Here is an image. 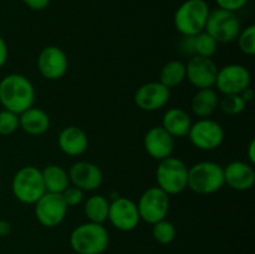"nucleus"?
Instances as JSON below:
<instances>
[{"label": "nucleus", "instance_id": "1", "mask_svg": "<svg viewBox=\"0 0 255 254\" xmlns=\"http://www.w3.org/2000/svg\"><path fill=\"white\" fill-rule=\"evenodd\" d=\"M34 85L21 74H9L0 80V105L4 110L20 115L34 106Z\"/></svg>", "mask_w": 255, "mask_h": 254}, {"label": "nucleus", "instance_id": "2", "mask_svg": "<svg viewBox=\"0 0 255 254\" xmlns=\"http://www.w3.org/2000/svg\"><path fill=\"white\" fill-rule=\"evenodd\" d=\"M110 244V236L104 224L86 222L70 234V246L76 254H102Z\"/></svg>", "mask_w": 255, "mask_h": 254}, {"label": "nucleus", "instance_id": "3", "mask_svg": "<svg viewBox=\"0 0 255 254\" xmlns=\"http://www.w3.org/2000/svg\"><path fill=\"white\" fill-rule=\"evenodd\" d=\"M224 186L223 166L212 161H202L188 167L187 188L197 194H213Z\"/></svg>", "mask_w": 255, "mask_h": 254}, {"label": "nucleus", "instance_id": "4", "mask_svg": "<svg viewBox=\"0 0 255 254\" xmlns=\"http://www.w3.org/2000/svg\"><path fill=\"white\" fill-rule=\"evenodd\" d=\"M209 11L204 0H186L174 12V27L183 36H194L204 30Z\"/></svg>", "mask_w": 255, "mask_h": 254}, {"label": "nucleus", "instance_id": "5", "mask_svg": "<svg viewBox=\"0 0 255 254\" xmlns=\"http://www.w3.org/2000/svg\"><path fill=\"white\" fill-rule=\"evenodd\" d=\"M156 181L157 187L168 196L182 193L188 183V166L181 158L167 157L157 166Z\"/></svg>", "mask_w": 255, "mask_h": 254}, {"label": "nucleus", "instance_id": "6", "mask_svg": "<svg viewBox=\"0 0 255 254\" xmlns=\"http://www.w3.org/2000/svg\"><path fill=\"white\" fill-rule=\"evenodd\" d=\"M11 192L24 204H35L45 193L41 169L35 166H24L16 171L11 181Z\"/></svg>", "mask_w": 255, "mask_h": 254}, {"label": "nucleus", "instance_id": "7", "mask_svg": "<svg viewBox=\"0 0 255 254\" xmlns=\"http://www.w3.org/2000/svg\"><path fill=\"white\" fill-rule=\"evenodd\" d=\"M242 26L236 12L216 9L209 11L204 31L208 32L217 42L229 44L238 37Z\"/></svg>", "mask_w": 255, "mask_h": 254}, {"label": "nucleus", "instance_id": "8", "mask_svg": "<svg viewBox=\"0 0 255 254\" xmlns=\"http://www.w3.org/2000/svg\"><path fill=\"white\" fill-rule=\"evenodd\" d=\"M187 136L197 149L213 151L223 143L226 134L221 124L207 117L192 124Z\"/></svg>", "mask_w": 255, "mask_h": 254}, {"label": "nucleus", "instance_id": "9", "mask_svg": "<svg viewBox=\"0 0 255 254\" xmlns=\"http://www.w3.org/2000/svg\"><path fill=\"white\" fill-rule=\"evenodd\" d=\"M138 208L141 221L154 224L167 217L169 211V196L159 187H149L138 199Z\"/></svg>", "mask_w": 255, "mask_h": 254}, {"label": "nucleus", "instance_id": "10", "mask_svg": "<svg viewBox=\"0 0 255 254\" xmlns=\"http://www.w3.org/2000/svg\"><path fill=\"white\" fill-rule=\"evenodd\" d=\"M34 206L37 222L46 228L60 226L64 222L69 208L62 199L61 194L49 193V192H45Z\"/></svg>", "mask_w": 255, "mask_h": 254}, {"label": "nucleus", "instance_id": "11", "mask_svg": "<svg viewBox=\"0 0 255 254\" xmlns=\"http://www.w3.org/2000/svg\"><path fill=\"white\" fill-rule=\"evenodd\" d=\"M252 76L249 70L241 64H228L218 69L216 85L223 95H241L251 86Z\"/></svg>", "mask_w": 255, "mask_h": 254}, {"label": "nucleus", "instance_id": "12", "mask_svg": "<svg viewBox=\"0 0 255 254\" xmlns=\"http://www.w3.org/2000/svg\"><path fill=\"white\" fill-rule=\"evenodd\" d=\"M107 221L121 232L133 231L141 222L137 204L126 197H119L110 203Z\"/></svg>", "mask_w": 255, "mask_h": 254}, {"label": "nucleus", "instance_id": "13", "mask_svg": "<svg viewBox=\"0 0 255 254\" xmlns=\"http://www.w3.org/2000/svg\"><path fill=\"white\" fill-rule=\"evenodd\" d=\"M217 74L218 66L211 57L193 55L186 64V79L198 90L213 89Z\"/></svg>", "mask_w": 255, "mask_h": 254}, {"label": "nucleus", "instance_id": "14", "mask_svg": "<svg viewBox=\"0 0 255 254\" xmlns=\"http://www.w3.org/2000/svg\"><path fill=\"white\" fill-rule=\"evenodd\" d=\"M36 64L41 76L51 81L64 77L69 69V60L64 50L52 45L40 51Z\"/></svg>", "mask_w": 255, "mask_h": 254}, {"label": "nucleus", "instance_id": "15", "mask_svg": "<svg viewBox=\"0 0 255 254\" xmlns=\"http://www.w3.org/2000/svg\"><path fill=\"white\" fill-rule=\"evenodd\" d=\"M171 99V90L159 81L141 85L134 94V104L142 111L152 112L166 106Z\"/></svg>", "mask_w": 255, "mask_h": 254}, {"label": "nucleus", "instance_id": "16", "mask_svg": "<svg viewBox=\"0 0 255 254\" xmlns=\"http://www.w3.org/2000/svg\"><path fill=\"white\" fill-rule=\"evenodd\" d=\"M70 183L84 192H94L104 183V172L97 164L87 161H79L67 171Z\"/></svg>", "mask_w": 255, "mask_h": 254}, {"label": "nucleus", "instance_id": "17", "mask_svg": "<svg viewBox=\"0 0 255 254\" xmlns=\"http://www.w3.org/2000/svg\"><path fill=\"white\" fill-rule=\"evenodd\" d=\"M143 146L151 158L162 161L174 151V138L162 126H154L144 134Z\"/></svg>", "mask_w": 255, "mask_h": 254}, {"label": "nucleus", "instance_id": "18", "mask_svg": "<svg viewBox=\"0 0 255 254\" xmlns=\"http://www.w3.org/2000/svg\"><path fill=\"white\" fill-rule=\"evenodd\" d=\"M224 184L234 191L246 192L253 188L255 171L253 164L243 161H233L223 167Z\"/></svg>", "mask_w": 255, "mask_h": 254}, {"label": "nucleus", "instance_id": "19", "mask_svg": "<svg viewBox=\"0 0 255 254\" xmlns=\"http://www.w3.org/2000/svg\"><path fill=\"white\" fill-rule=\"evenodd\" d=\"M57 144L65 154L77 157L86 152L89 147V137L81 127L67 126L59 133Z\"/></svg>", "mask_w": 255, "mask_h": 254}, {"label": "nucleus", "instance_id": "20", "mask_svg": "<svg viewBox=\"0 0 255 254\" xmlns=\"http://www.w3.org/2000/svg\"><path fill=\"white\" fill-rule=\"evenodd\" d=\"M19 127L31 136H40L50 128V117L39 107H30L19 115Z\"/></svg>", "mask_w": 255, "mask_h": 254}, {"label": "nucleus", "instance_id": "21", "mask_svg": "<svg viewBox=\"0 0 255 254\" xmlns=\"http://www.w3.org/2000/svg\"><path fill=\"white\" fill-rule=\"evenodd\" d=\"M191 116L183 109H169L164 112L161 126L171 134L173 138H181L188 134L192 126Z\"/></svg>", "mask_w": 255, "mask_h": 254}, {"label": "nucleus", "instance_id": "22", "mask_svg": "<svg viewBox=\"0 0 255 254\" xmlns=\"http://www.w3.org/2000/svg\"><path fill=\"white\" fill-rule=\"evenodd\" d=\"M219 105L218 94L214 89H201L194 94L191 102L192 112L199 119H207Z\"/></svg>", "mask_w": 255, "mask_h": 254}, {"label": "nucleus", "instance_id": "23", "mask_svg": "<svg viewBox=\"0 0 255 254\" xmlns=\"http://www.w3.org/2000/svg\"><path fill=\"white\" fill-rule=\"evenodd\" d=\"M45 191L49 193L61 194L70 186L69 173L59 164H49L41 169Z\"/></svg>", "mask_w": 255, "mask_h": 254}, {"label": "nucleus", "instance_id": "24", "mask_svg": "<svg viewBox=\"0 0 255 254\" xmlns=\"http://www.w3.org/2000/svg\"><path fill=\"white\" fill-rule=\"evenodd\" d=\"M110 202L102 194H92L85 202V214L89 222L104 224L109 218Z\"/></svg>", "mask_w": 255, "mask_h": 254}, {"label": "nucleus", "instance_id": "25", "mask_svg": "<svg viewBox=\"0 0 255 254\" xmlns=\"http://www.w3.org/2000/svg\"><path fill=\"white\" fill-rule=\"evenodd\" d=\"M186 80V64L179 60H171L163 65L159 72V82L169 90Z\"/></svg>", "mask_w": 255, "mask_h": 254}, {"label": "nucleus", "instance_id": "26", "mask_svg": "<svg viewBox=\"0 0 255 254\" xmlns=\"http://www.w3.org/2000/svg\"><path fill=\"white\" fill-rule=\"evenodd\" d=\"M192 41H193V52L197 56L212 59L218 50V42L204 30L192 36Z\"/></svg>", "mask_w": 255, "mask_h": 254}, {"label": "nucleus", "instance_id": "27", "mask_svg": "<svg viewBox=\"0 0 255 254\" xmlns=\"http://www.w3.org/2000/svg\"><path fill=\"white\" fill-rule=\"evenodd\" d=\"M152 226H153L152 227V237L159 244H164V246L166 244H171L176 239V227H174V224L172 222L167 221L166 218L152 224Z\"/></svg>", "mask_w": 255, "mask_h": 254}, {"label": "nucleus", "instance_id": "28", "mask_svg": "<svg viewBox=\"0 0 255 254\" xmlns=\"http://www.w3.org/2000/svg\"><path fill=\"white\" fill-rule=\"evenodd\" d=\"M218 106L226 115L236 116L246 110L247 102L242 99L241 95H224L223 99L219 101Z\"/></svg>", "mask_w": 255, "mask_h": 254}, {"label": "nucleus", "instance_id": "29", "mask_svg": "<svg viewBox=\"0 0 255 254\" xmlns=\"http://www.w3.org/2000/svg\"><path fill=\"white\" fill-rule=\"evenodd\" d=\"M238 46L244 55L253 56L255 54V26L249 25L244 30H241L238 37Z\"/></svg>", "mask_w": 255, "mask_h": 254}, {"label": "nucleus", "instance_id": "30", "mask_svg": "<svg viewBox=\"0 0 255 254\" xmlns=\"http://www.w3.org/2000/svg\"><path fill=\"white\" fill-rule=\"evenodd\" d=\"M19 127V115L7 110L0 111V134L9 136L16 131Z\"/></svg>", "mask_w": 255, "mask_h": 254}, {"label": "nucleus", "instance_id": "31", "mask_svg": "<svg viewBox=\"0 0 255 254\" xmlns=\"http://www.w3.org/2000/svg\"><path fill=\"white\" fill-rule=\"evenodd\" d=\"M85 192L82 189L77 188V187L70 184L66 189L61 193L62 199L66 203L67 207H76L84 201Z\"/></svg>", "mask_w": 255, "mask_h": 254}, {"label": "nucleus", "instance_id": "32", "mask_svg": "<svg viewBox=\"0 0 255 254\" xmlns=\"http://www.w3.org/2000/svg\"><path fill=\"white\" fill-rule=\"evenodd\" d=\"M218 5L219 9L227 10V11L236 12L243 9L249 0H214Z\"/></svg>", "mask_w": 255, "mask_h": 254}, {"label": "nucleus", "instance_id": "33", "mask_svg": "<svg viewBox=\"0 0 255 254\" xmlns=\"http://www.w3.org/2000/svg\"><path fill=\"white\" fill-rule=\"evenodd\" d=\"M22 2L34 11H41L49 6L50 0H22Z\"/></svg>", "mask_w": 255, "mask_h": 254}, {"label": "nucleus", "instance_id": "34", "mask_svg": "<svg viewBox=\"0 0 255 254\" xmlns=\"http://www.w3.org/2000/svg\"><path fill=\"white\" fill-rule=\"evenodd\" d=\"M7 60V45L5 40L0 36V69L5 65Z\"/></svg>", "mask_w": 255, "mask_h": 254}, {"label": "nucleus", "instance_id": "35", "mask_svg": "<svg viewBox=\"0 0 255 254\" xmlns=\"http://www.w3.org/2000/svg\"><path fill=\"white\" fill-rule=\"evenodd\" d=\"M11 223L5 219H0V237H7L11 233Z\"/></svg>", "mask_w": 255, "mask_h": 254}, {"label": "nucleus", "instance_id": "36", "mask_svg": "<svg viewBox=\"0 0 255 254\" xmlns=\"http://www.w3.org/2000/svg\"><path fill=\"white\" fill-rule=\"evenodd\" d=\"M247 154H248V158L251 164H255V141L252 139L248 144V149H247Z\"/></svg>", "mask_w": 255, "mask_h": 254}, {"label": "nucleus", "instance_id": "37", "mask_svg": "<svg viewBox=\"0 0 255 254\" xmlns=\"http://www.w3.org/2000/svg\"><path fill=\"white\" fill-rule=\"evenodd\" d=\"M241 96H242V99H243L244 101H246L247 104H248V102H251L252 100L254 99V90L252 89L251 86H249V87H247V89L244 90L243 92H242V94H241Z\"/></svg>", "mask_w": 255, "mask_h": 254}]
</instances>
